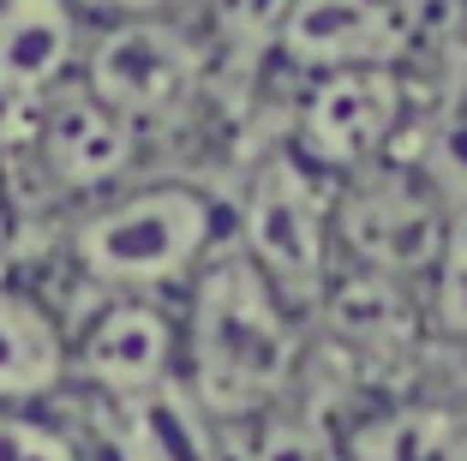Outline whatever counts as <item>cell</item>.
Instances as JSON below:
<instances>
[{
  "label": "cell",
  "instance_id": "6da1fadb",
  "mask_svg": "<svg viewBox=\"0 0 467 461\" xmlns=\"http://www.w3.org/2000/svg\"><path fill=\"white\" fill-rule=\"evenodd\" d=\"M300 312L270 288V276L234 246L186 282L180 306V383L216 425H252L288 407L300 383Z\"/></svg>",
  "mask_w": 467,
  "mask_h": 461
},
{
  "label": "cell",
  "instance_id": "7a4b0ae2",
  "mask_svg": "<svg viewBox=\"0 0 467 461\" xmlns=\"http://www.w3.org/2000/svg\"><path fill=\"white\" fill-rule=\"evenodd\" d=\"M234 234L222 198L192 180H138L90 198L67 228V258L97 294H186Z\"/></svg>",
  "mask_w": 467,
  "mask_h": 461
},
{
  "label": "cell",
  "instance_id": "3957f363",
  "mask_svg": "<svg viewBox=\"0 0 467 461\" xmlns=\"http://www.w3.org/2000/svg\"><path fill=\"white\" fill-rule=\"evenodd\" d=\"M234 246L270 276V288L294 312H312L336 264V180L317 174L306 156L282 150L240 192L234 210Z\"/></svg>",
  "mask_w": 467,
  "mask_h": 461
},
{
  "label": "cell",
  "instance_id": "277c9868",
  "mask_svg": "<svg viewBox=\"0 0 467 461\" xmlns=\"http://www.w3.org/2000/svg\"><path fill=\"white\" fill-rule=\"evenodd\" d=\"M198 79H204V48L174 13L102 18L84 30L78 84L114 114H126L138 132L192 109Z\"/></svg>",
  "mask_w": 467,
  "mask_h": 461
},
{
  "label": "cell",
  "instance_id": "5b68a950",
  "mask_svg": "<svg viewBox=\"0 0 467 461\" xmlns=\"http://www.w3.org/2000/svg\"><path fill=\"white\" fill-rule=\"evenodd\" d=\"M408 126V84L401 67H348L306 79L300 120H294V156L330 180H354L396 156Z\"/></svg>",
  "mask_w": 467,
  "mask_h": 461
},
{
  "label": "cell",
  "instance_id": "8992f818",
  "mask_svg": "<svg viewBox=\"0 0 467 461\" xmlns=\"http://www.w3.org/2000/svg\"><path fill=\"white\" fill-rule=\"evenodd\" d=\"M443 228H450V210L431 198V186L389 162L336 180V252L359 270H378L389 282L431 276Z\"/></svg>",
  "mask_w": 467,
  "mask_h": 461
},
{
  "label": "cell",
  "instance_id": "52a82bcc",
  "mask_svg": "<svg viewBox=\"0 0 467 461\" xmlns=\"http://www.w3.org/2000/svg\"><path fill=\"white\" fill-rule=\"evenodd\" d=\"M72 330V390L126 407L180 378V312L144 294H102Z\"/></svg>",
  "mask_w": 467,
  "mask_h": 461
},
{
  "label": "cell",
  "instance_id": "ba28073f",
  "mask_svg": "<svg viewBox=\"0 0 467 461\" xmlns=\"http://www.w3.org/2000/svg\"><path fill=\"white\" fill-rule=\"evenodd\" d=\"M25 138L36 150L42 174L84 204L126 186V174L138 162V126L126 114H114L109 102H97L78 79L60 84L55 96H42L36 109H30Z\"/></svg>",
  "mask_w": 467,
  "mask_h": 461
},
{
  "label": "cell",
  "instance_id": "9c48e42d",
  "mask_svg": "<svg viewBox=\"0 0 467 461\" xmlns=\"http://www.w3.org/2000/svg\"><path fill=\"white\" fill-rule=\"evenodd\" d=\"M413 25L396 0H294L275 55L294 72H348V67H401Z\"/></svg>",
  "mask_w": 467,
  "mask_h": 461
},
{
  "label": "cell",
  "instance_id": "30bf717a",
  "mask_svg": "<svg viewBox=\"0 0 467 461\" xmlns=\"http://www.w3.org/2000/svg\"><path fill=\"white\" fill-rule=\"evenodd\" d=\"M90 18L72 0H0V96L36 109L42 96L78 79Z\"/></svg>",
  "mask_w": 467,
  "mask_h": 461
},
{
  "label": "cell",
  "instance_id": "8fae6325",
  "mask_svg": "<svg viewBox=\"0 0 467 461\" xmlns=\"http://www.w3.org/2000/svg\"><path fill=\"white\" fill-rule=\"evenodd\" d=\"M72 390V330L48 294L0 276V407H48Z\"/></svg>",
  "mask_w": 467,
  "mask_h": 461
},
{
  "label": "cell",
  "instance_id": "7c38bea8",
  "mask_svg": "<svg viewBox=\"0 0 467 461\" xmlns=\"http://www.w3.org/2000/svg\"><path fill=\"white\" fill-rule=\"evenodd\" d=\"M336 444L348 461H467V420L455 402L396 395L366 407Z\"/></svg>",
  "mask_w": 467,
  "mask_h": 461
},
{
  "label": "cell",
  "instance_id": "4fadbf2b",
  "mask_svg": "<svg viewBox=\"0 0 467 461\" xmlns=\"http://www.w3.org/2000/svg\"><path fill=\"white\" fill-rule=\"evenodd\" d=\"M426 312H431V330H438V336L467 341V204L450 210L438 264H431V276H426Z\"/></svg>",
  "mask_w": 467,
  "mask_h": 461
},
{
  "label": "cell",
  "instance_id": "5bb4252c",
  "mask_svg": "<svg viewBox=\"0 0 467 461\" xmlns=\"http://www.w3.org/2000/svg\"><path fill=\"white\" fill-rule=\"evenodd\" d=\"M0 461H90L84 437L48 407H0Z\"/></svg>",
  "mask_w": 467,
  "mask_h": 461
},
{
  "label": "cell",
  "instance_id": "9a60e30c",
  "mask_svg": "<svg viewBox=\"0 0 467 461\" xmlns=\"http://www.w3.org/2000/svg\"><path fill=\"white\" fill-rule=\"evenodd\" d=\"M210 13H216V37L240 42V48H275L282 25H288L294 0H210Z\"/></svg>",
  "mask_w": 467,
  "mask_h": 461
},
{
  "label": "cell",
  "instance_id": "2e32d148",
  "mask_svg": "<svg viewBox=\"0 0 467 461\" xmlns=\"http://www.w3.org/2000/svg\"><path fill=\"white\" fill-rule=\"evenodd\" d=\"M90 25L102 18H144V13H174V0H72Z\"/></svg>",
  "mask_w": 467,
  "mask_h": 461
},
{
  "label": "cell",
  "instance_id": "e0dca14e",
  "mask_svg": "<svg viewBox=\"0 0 467 461\" xmlns=\"http://www.w3.org/2000/svg\"><path fill=\"white\" fill-rule=\"evenodd\" d=\"M450 109H455V132L467 138V60H462V72H455V96H450Z\"/></svg>",
  "mask_w": 467,
  "mask_h": 461
},
{
  "label": "cell",
  "instance_id": "ac0fdd59",
  "mask_svg": "<svg viewBox=\"0 0 467 461\" xmlns=\"http://www.w3.org/2000/svg\"><path fill=\"white\" fill-rule=\"evenodd\" d=\"M0 234H6V156H0Z\"/></svg>",
  "mask_w": 467,
  "mask_h": 461
},
{
  "label": "cell",
  "instance_id": "d6986e66",
  "mask_svg": "<svg viewBox=\"0 0 467 461\" xmlns=\"http://www.w3.org/2000/svg\"><path fill=\"white\" fill-rule=\"evenodd\" d=\"M324 461H348V456H342V444H336V449H330V456H324Z\"/></svg>",
  "mask_w": 467,
  "mask_h": 461
},
{
  "label": "cell",
  "instance_id": "ffe728a7",
  "mask_svg": "<svg viewBox=\"0 0 467 461\" xmlns=\"http://www.w3.org/2000/svg\"><path fill=\"white\" fill-rule=\"evenodd\" d=\"M462 13H467V0H462Z\"/></svg>",
  "mask_w": 467,
  "mask_h": 461
}]
</instances>
